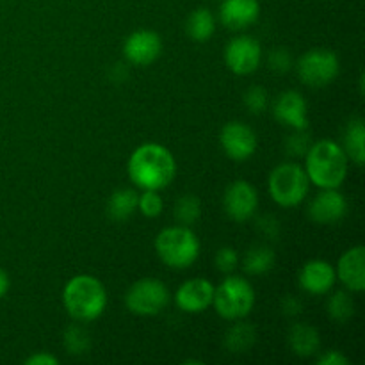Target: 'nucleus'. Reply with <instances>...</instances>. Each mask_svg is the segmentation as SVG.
<instances>
[{
	"mask_svg": "<svg viewBox=\"0 0 365 365\" xmlns=\"http://www.w3.org/2000/svg\"><path fill=\"white\" fill-rule=\"evenodd\" d=\"M170 302V289L159 278H141L125 294V305L135 316H155Z\"/></svg>",
	"mask_w": 365,
	"mask_h": 365,
	"instance_id": "obj_7",
	"label": "nucleus"
},
{
	"mask_svg": "<svg viewBox=\"0 0 365 365\" xmlns=\"http://www.w3.org/2000/svg\"><path fill=\"white\" fill-rule=\"evenodd\" d=\"M310 148V135L305 130H296V134L289 135L285 143V150L291 157L305 155Z\"/></svg>",
	"mask_w": 365,
	"mask_h": 365,
	"instance_id": "obj_30",
	"label": "nucleus"
},
{
	"mask_svg": "<svg viewBox=\"0 0 365 365\" xmlns=\"http://www.w3.org/2000/svg\"><path fill=\"white\" fill-rule=\"evenodd\" d=\"M185 31L192 41L205 43L212 38L214 31H216V20L214 14L205 7H198L189 14L187 21H185Z\"/></svg>",
	"mask_w": 365,
	"mask_h": 365,
	"instance_id": "obj_22",
	"label": "nucleus"
},
{
	"mask_svg": "<svg viewBox=\"0 0 365 365\" xmlns=\"http://www.w3.org/2000/svg\"><path fill=\"white\" fill-rule=\"evenodd\" d=\"M212 305L223 319H245L255 305V291L242 277H228L214 289Z\"/></svg>",
	"mask_w": 365,
	"mask_h": 365,
	"instance_id": "obj_5",
	"label": "nucleus"
},
{
	"mask_svg": "<svg viewBox=\"0 0 365 365\" xmlns=\"http://www.w3.org/2000/svg\"><path fill=\"white\" fill-rule=\"evenodd\" d=\"M139 195L134 189H116L107 202V214L113 221H127L138 210Z\"/></svg>",
	"mask_w": 365,
	"mask_h": 365,
	"instance_id": "obj_21",
	"label": "nucleus"
},
{
	"mask_svg": "<svg viewBox=\"0 0 365 365\" xmlns=\"http://www.w3.org/2000/svg\"><path fill=\"white\" fill-rule=\"evenodd\" d=\"M9 285H11L9 274H7L6 271L0 267V299L7 294V291H9Z\"/></svg>",
	"mask_w": 365,
	"mask_h": 365,
	"instance_id": "obj_36",
	"label": "nucleus"
},
{
	"mask_svg": "<svg viewBox=\"0 0 365 365\" xmlns=\"http://www.w3.org/2000/svg\"><path fill=\"white\" fill-rule=\"evenodd\" d=\"M327 312L335 323H348L355 314V302L348 291H335L327 303Z\"/></svg>",
	"mask_w": 365,
	"mask_h": 365,
	"instance_id": "obj_25",
	"label": "nucleus"
},
{
	"mask_svg": "<svg viewBox=\"0 0 365 365\" xmlns=\"http://www.w3.org/2000/svg\"><path fill=\"white\" fill-rule=\"evenodd\" d=\"M267 64H269V68L274 73H287L292 68V57L289 50L274 48L267 56Z\"/></svg>",
	"mask_w": 365,
	"mask_h": 365,
	"instance_id": "obj_31",
	"label": "nucleus"
},
{
	"mask_svg": "<svg viewBox=\"0 0 365 365\" xmlns=\"http://www.w3.org/2000/svg\"><path fill=\"white\" fill-rule=\"evenodd\" d=\"M356 166H364L365 163V125L362 118H353L346 125L344 130V148H342Z\"/></svg>",
	"mask_w": 365,
	"mask_h": 365,
	"instance_id": "obj_20",
	"label": "nucleus"
},
{
	"mask_svg": "<svg viewBox=\"0 0 365 365\" xmlns=\"http://www.w3.org/2000/svg\"><path fill=\"white\" fill-rule=\"evenodd\" d=\"M138 209L145 217L160 216V214H163V209H164L163 196L159 195V191L146 189V191H143L141 195H139Z\"/></svg>",
	"mask_w": 365,
	"mask_h": 365,
	"instance_id": "obj_28",
	"label": "nucleus"
},
{
	"mask_svg": "<svg viewBox=\"0 0 365 365\" xmlns=\"http://www.w3.org/2000/svg\"><path fill=\"white\" fill-rule=\"evenodd\" d=\"M175 220L178 221V225H184V227H191L202 216V203H200L198 196L195 195H184L182 198L177 200L175 203Z\"/></svg>",
	"mask_w": 365,
	"mask_h": 365,
	"instance_id": "obj_26",
	"label": "nucleus"
},
{
	"mask_svg": "<svg viewBox=\"0 0 365 365\" xmlns=\"http://www.w3.org/2000/svg\"><path fill=\"white\" fill-rule=\"evenodd\" d=\"M260 16L259 0H223L220 6V18L225 27L242 31L252 27Z\"/></svg>",
	"mask_w": 365,
	"mask_h": 365,
	"instance_id": "obj_18",
	"label": "nucleus"
},
{
	"mask_svg": "<svg viewBox=\"0 0 365 365\" xmlns=\"http://www.w3.org/2000/svg\"><path fill=\"white\" fill-rule=\"evenodd\" d=\"M282 307H284V312L287 314V316H298V314L302 312V302H299L298 298H292V296L285 298Z\"/></svg>",
	"mask_w": 365,
	"mask_h": 365,
	"instance_id": "obj_35",
	"label": "nucleus"
},
{
	"mask_svg": "<svg viewBox=\"0 0 365 365\" xmlns=\"http://www.w3.org/2000/svg\"><path fill=\"white\" fill-rule=\"evenodd\" d=\"M259 207L257 189L246 180H235L227 187L223 195V209L230 220L245 223L255 214Z\"/></svg>",
	"mask_w": 365,
	"mask_h": 365,
	"instance_id": "obj_10",
	"label": "nucleus"
},
{
	"mask_svg": "<svg viewBox=\"0 0 365 365\" xmlns=\"http://www.w3.org/2000/svg\"><path fill=\"white\" fill-rule=\"evenodd\" d=\"M214 285L205 278H191L175 292V303L185 314H202L212 305Z\"/></svg>",
	"mask_w": 365,
	"mask_h": 365,
	"instance_id": "obj_13",
	"label": "nucleus"
},
{
	"mask_svg": "<svg viewBox=\"0 0 365 365\" xmlns=\"http://www.w3.org/2000/svg\"><path fill=\"white\" fill-rule=\"evenodd\" d=\"M225 63L235 75H250L262 63V48L252 36H237L225 48Z\"/></svg>",
	"mask_w": 365,
	"mask_h": 365,
	"instance_id": "obj_9",
	"label": "nucleus"
},
{
	"mask_svg": "<svg viewBox=\"0 0 365 365\" xmlns=\"http://www.w3.org/2000/svg\"><path fill=\"white\" fill-rule=\"evenodd\" d=\"M64 348L70 355H84L91 348V339L81 324H71L64 331Z\"/></svg>",
	"mask_w": 365,
	"mask_h": 365,
	"instance_id": "obj_27",
	"label": "nucleus"
},
{
	"mask_svg": "<svg viewBox=\"0 0 365 365\" xmlns=\"http://www.w3.org/2000/svg\"><path fill=\"white\" fill-rule=\"evenodd\" d=\"M155 252L160 262L171 269H187L198 260L200 241L191 227H168L155 237Z\"/></svg>",
	"mask_w": 365,
	"mask_h": 365,
	"instance_id": "obj_4",
	"label": "nucleus"
},
{
	"mask_svg": "<svg viewBox=\"0 0 365 365\" xmlns=\"http://www.w3.org/2000/svg\"><path fill=\"white\" fill-rule=\"evenodd\" d=\"M25 364L27 365H57L59 364V360H57L53 355H50V353L41 351V353H36V355L29 356V359L25 360Z\"/></svg>",
	"mask_w": 365,
	"mask_h": 365,
	"instance_id": "obj_34",
	"label": "nucleus"
},
{
	"mask_svg": "<svg viewBox=\"0 0 365 365\" xmlns=\"http://www.w3.org/2000/svg\"><path fill=\"white\" fill-rule=\"evenodd\" d=\"M274 120L280 121L285 127L294 130H307L309 116H307V100L298 91H285L277 98L273 106Z\"/></svg>",
	"mask_w": 365,
	"mask_h": 365,
	"instance_id": "obj_16",
	"label": "nucleus"
},
{
	"mask_svg": "<svg viewBox=\"0 0 365 365\" xmlns=\"http://www.w3.org/2000/svg\"><path fill=\"white\" fill-rule=\"evenodd\" d=\"M310 180L305 168L296 163H285L274 168L269 175V195L277 205L284 209L299 205L309 195Z\"/></svg>",
	"mask_w": 365,
	"mask_h": 365,
	"instance_id": "obj_6",
	"label": "nucleus"
},
{
	"mask_svg": "<svg viewBox=\"0 0 365 365\" xmlns=\"http://www.w3.org/2000/svg\"><path fill=\"white\" fill-rule=\"evenodd\" d=\"M337 278L349 292H362L365 289V248L353 246L339 259Z\"/></svg>",
	"mask_w": 365,
	"mask_h": 365,
	"instance_id": "obj_17",
	"label": "nucleus"
},
{
	"mask_svg": "<svg viewBox=\"0 0 365 365\" xmlns=\"http://www.w3.org/2000/svg\"><path fill=\"white\" fill-rule=\"evenodd\" d=\"M348 214V202L337 189H321L309 205V217L317 225H335Z\"/></svg>",
	"mask_w": 365,
	"mask_h": 365,
	"instance_id": "obj_14",
	"label": "nucleus"
},
{
	"mask_svg": "<svg viewBox=\"0 0 365 365\" xmlns=\"http://www.w3.org/2000/svg\"><path fill=\"white\" fill-rule=\"evenodd\" d=\"M274 260H277V255H274L273 250L264 245L253 246L246 252L245 259H242V269L248 274L259 277V274H266L273 269Z\"/></svg>",
	"mask_w": 365,
	"mask_h": 365,
	"instance_id": "obj_23",
	"label": "nucleus"
},
{
	"mask_svg": "<svg viewBox=\"0 0 365 365\" xmlns=\"http://www.w3.org/2000/svg\"><path fill=\"white\" fill-rule=\"evenodd\" d=\"M305 171L309 180L319 189H337L348 175V155L341 145L323 139L310 145L305 153Z\"/></svg>",
	"mask_w": 365,
	"mask_h": 365,
	"instance_id": "obj_2",
	"label": "nucleus"
},
{
	"mask_svg": "<svg viewBox=\"0 0 365 365\" xmlns=\"http://www.w3.org/2000/svg\"><path fill=\"white\" fill-rule=\"evenodd\" d=\"M220 145L232 160H246L255 153L257 134L242 121H230L221 128Z\"/></svg>",
	"mask_w": 365,
	"mask_h": 365,
	"instance_id": "obj_11",
	"label": "nucleus"
},
{
	"mask_svg": "<svg viewBox=\"0 0 365 365\" xmlns=\"http://www.w3.org/2000/svg\"><path fill=\"white\" fill-rule=\"evenodd\" d=\"M245 106L250 113L260 114L267 107V91L260 86H252L245 93Z\"/></svg>",
	"mask_w": 365,
	"mask_h": 365,
	"instance_id": "obj_29",
	"label": "nucleus"
},
{
	"mask_svg": "<svg viewBox=\"0 0 365 365\" xmlns=\"http://www.w3.org/2000/svg\"><path fill=\"white\" fill-rule=\"evenodd\" d=\"M163 52V39L155 31L141 29L125 39L123 56L134 66H148L155 63Z\"/></svg>",
	"mask_w": 365,
	"mask_h": 365,
	"instance_id": "obj_12",
	"label": "nucleus"
},
{
	"mask_svg": "<svg viewBox=\"0 0 365 365\" xmlns=\"http://www.w3.org/2000/svg\"><path fill=\"white\" fill-rule=\"evenodd\" d=\"M296 68L303 84L310 88H324L337 78L341 61L334 50L312 48L299 57Z\"/></svg>",
	"mask_w": 365,
	"mask_h": 365,
	"instance_id": "obj_8",
	"label": "nucleus"
},
{
	"mask_svg": "<svg viewBox=\"0 0 365 365\" xmlns=\"http://www.w3.org/2000/svg\"><path fill=\"white\" fill-rule=\"evenodd\" d=\"M299 287L312 296H323L334 289L337 282L335 267L327 260H309L299 271Z\"/></svg>",
	"mask_w": 365,
	"mask_h": 365,
	"instance_id": "obj_15",
	"label": "nucleus"
},
{
	"mask_svg": "<svg viewBox=\"0 0 365 365\" xmlns=\"http://www.w3.org/2000/svg\"><path fill=\"white\" fill-rule=\"evenodd\" d=\"M319 365H348L349 360L342 355L341 351H335V349H330V351L323 353L317 360Z\"/></svg>",
	"mask_w": 365,
	"mask_h": 365,
	"instance_id": "obj_33",
	"label": "nucleus"
},
{
	"mask_svg": "<svg viewBox=\"0 0 365 365\" xmlns=\"http://www.w3.org/2000/svg\"><path fill=\"white\" fill-rule=\"evenodd\" d=\"M63 305L71 319L91 323L106 312L107 291L98 278L91 274H77L64 285Z\"/></svg>",
	"mask_w": 365,
	"mask_h": 365,
	"instance_id": "obj_3",
	"label": "nucleus"
},
{
	"mask_svg": "<svg viewBox=\"0 0 365 365\" xmlns=\"http://www.w3.org/2000/svg\"><path fill=\"white\" fill-rule=\"evenodd\" d=\"M257 341L255 327L250 323H235L225 335V348L230 353H246Z\"/></svg>",
	"mask_w": 365,
	"mask_h": 365,
	"instance_id": "obj_24",
	"label": "nucleus"
},
{
	"mask_svg": "<svg viewBox=\"0 0 365 365\" xmlns=\"http://www.w3.org/2000/svg\"><path fill=\"white\" fill-rule=\"evenodd\" d=\"M214 262H216L217 271H221V273H232L237 267L239 255L230 246H223V248L217 250Z\"/></svg>",
	"mask_w": 365,
	"mask_h": 365,
	"instance_id": "obj_32",
	"label": "nucleus"
},
{
	"mask_svg": "<svg viewBox=\"0 0 365 365\" xmlns=\"http://www.w3.org/2000/svg\"><path fill=\"white\" fill-rule=\"evenodd\" d=\"M289 346L294 355L303 356V359L316 355L321 348L319 331L310 324L296 323L289 330Z\"/></svg>",
	"mask_w": 365,
	"mask_h": 365,
	"instance_id": "obj_19",
	"label": "nucleus"
},
{
	"mask_svg": "<svg viewBox=\"0 0 365 365\" xmlns=\"http://www.w3.org/2000/svg\"><path fill=\"white\" fill-rule=\"evenodd\" d=\"M132 184L146 191H160L173 182L177 164L170 150L157 143H146L132 152L127 164Z\"/></svg>",
	"mask_w": 365,
	"mask_h": 365,
	"instance_id": "obj_1",
	"label": "nucleus"
}]
</instances>
